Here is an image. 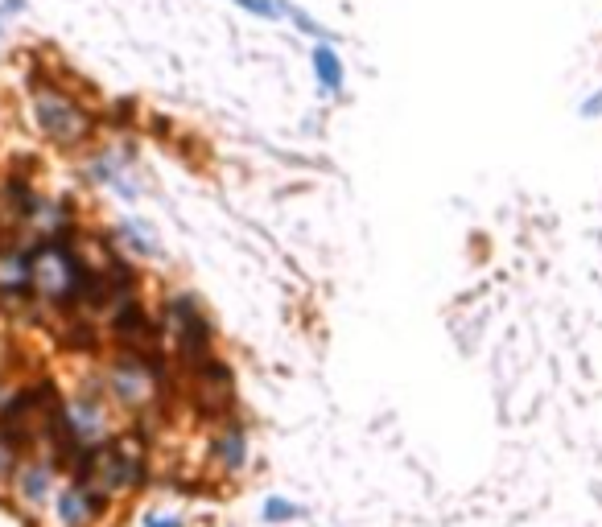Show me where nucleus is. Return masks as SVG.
<instances>
[{
  "label": "nucleus",
  "mask_w": 602,
  "mask_h": 527,
  "mask_svg": "<svg viewBox=\"0 0 602 527\" xmlns=\"http://www.w3.org/2000/svg\"><path fill=\"white\" fill-rule=\"evenodd\" d=\"M83 280H87V268L75 260L71 248H62V243H46V248L29 260V285L50 301L83 297Z\"/></svg>",
  "instance_id": "nucleus-1"
},
{
  "label": "nucleus",
  "mask_w": 602,
  "mask_h": 527,
  "mask_svg": "<svg viewBox=\"0 0 602 527\" xmlns=\"http://www.w3.org/2000/svg\"><path fill=\"white\" fill-rule=\"evenodd\" d=\"M58 420H62V412H58L50 388L25 392V396H17L5 408V416H0V437H5L9 445H29V441H38L42 433H54Z\"/></svg>",
  "instance_id": "nucleus-2"
},
{
  "label": "nucleus",
  "mask_w": 602,
  "mask_h": 527,
  "mask_svg": "<svg viewBox=\"0 0 602 527\" xmlns=\"http://www.w3.org/2000/svg\"><path fill=\"white\" fill-rule=\"evenodd\" d=\"M33 116H38L42 132L50 140H58V145H79V140L91 132V116L75 99H66L62 91H50V87H42L33 95Z\"/></svg>",
  "instance_id": "nucleus-3"
},
{
  "label": "nucleus",
  "mask_w": 602,
  "mask_h": 527,
  "mask_svg": "<svg viewBox=\"0 0 602 527\" xmlns=\"http://www.w3.org/2000/svg\"><path fill=\"white\" fill-rule=\"evenodd\" d=\"M83 478L91 486V495H116L124 486L141 482V453H128V445H108L87 458Z\"/></svg>",
  "instance_id": "nucleus-4"
},
{
  "label": "nucleus",
  "mask_w": 602,
  "mask_h": 527,
  "mask_svg": "<svg viewBox=\"0 0 602 527\" xmlns=\"http://www.w3.org/2000/svg\"><path fill=\"white\" fill-rule=\"evenodd\" d=\"M170 318H174V334H178L182 355L203 363L207 346H211V326H207V318L194 309V301H190V297H178V301H170Z\"/></svg>",
  "instance_id": "nucleus-5"
},
{
  "label": "nucleus",
  "mask_w": 602,
  "mask_h": 527,
  "mask_svg": "<svg viewBox=\"0 0 602 527\" xmlns=\"http://www.w3.org/2000/svg\"><path fill=\"white\" fill-rule=\"evenodd\" d=\"M153 367L145 359H124L116 371H112V392L124 400V404H145L153 400Z\"/></svg>",
  "instance_id": "nucleus-6"
},
{
  "label": "nucleus",
  "mask_w": 602,
  "mask_h": 527,
  "mask_svg": "<svg viewBox=\"0 0 602 527\" xmlns=\"http://www.w3.org/2000/svg\"><path fill=\"white\" fill-rule=\"evenodd\" d=\"M95 511H99V503H95V495L91 490H62L58 495V519H62V527H83V523H91L95 519Z\"/></svg>",
  "instance_id": "nucleus-7"
},
{
  "label": "nucleus",
  "mask_w": 602,
  "mask_h": 527,
  "mask_svg": "<svg viewBox=\"0 0 602 527\" xmlns=\"http://www.w3.org/2000/svg\"><path fill=\"white\" fill-rule=\"evenodd\" d=\"M215 458L223 462V470H244V462H248V437H244L240 425H227V429L219 433Z\"/></svg>",
  "instance_id": "nucleus-8"
},
{
  "label": "nucleus",
  "mask_w": 602,
  "mask_h": 527,
  "mask_svg": "<svg viewBox=\"0 0 602 527\" xmlns=\"http://www.w3.org/2000/svg\"><path fill=\"white\" fill-rule=\"evenodd\" d=\"M116 330H120V338H124L128 346H153V338H157L153 322L145 318L137 305H128V309L120 313V318H116Z\"/></svg>",
  "instance_id": "nucleus-9"
},
{
  "label": "nucleus",
  "mask_w": 602,
  "mask_h": 527,
  "mask_svg": "<svg viewBox=\"0 0 602 527\" xmlns=\"http://www.w3.org/2000/svg\"><path fill=\"white\" fill-rule=\"evenodd\" d=\"M0 289H5V293L29 289V256L0 252Z\"/></svg>",
  "instance_id": "nucleus-10"
},
{
  "label": "nucleus",
  "mask_w": 602,
  "mask_h": 527,
  "mask_svg": "<svg viewBox=\"0 0 602 527\" xmlns=\"http://www.w3.org/2000/svg\"><path fill=\"white\" fill-rule=\"evenodd\" d=\"M314 70H318V79H322L326 91H343V62H339V54H334L330 46H322L314 54Z\"/></svg>",
  "instance_id": "nucleus-11"
},
{
  "label": "nucleus",
  "mask_w": 602,
  "mask_h": 527,
  "mask_svg": "<svg viewBox=\"0 0 602 527\" xmlns=\"http://www.w3.org/2000/svg\"><path fill=\"white\" fill-rule=\"evenodd\" d=\"M21 495H25L29 503H42V499L50 495V470H46V466L21 470Z\"/></svg>",
  "instance_id": "nucleus-12"
},
{
  "label": "nucleus",
  "mask_w": 602,
  "mask_h": 527,
  "mask_svg": "<svg viewBox=\"0 0 602 527\" xmlns=\"http://www.w3.org/2000/svg\"><path fill=\"white\" fill-rule=\"evenodd\" d=\"M231 5H240L244 13H252V17H264V21H277V17H289V9L281 5V0H231Z\"/></svg>",
  "instance_id": "nucleus-13"
},
{
  "label": "nucleus",
  "mask_w": 602,
  "mask_h": 527,
  "mask_svg": "<svg viewBox=\"0 0 602 527\" xmlns=\"http://www.w3.org/2000/svg\"><path fill=\"white\" fill-rule=\"evenodd\" d=\"M124 235L137 243V252H149V256H157V239L149 235V227H141V223H128L124 227Z\"/></svg>",
  "instance_id": "nucleus-14"
},
{
  "label": "nucleus",
  "mask_w": 602,
  "mask_h": 527,
  "mask_svg": "<svg viewBox=\"0 0 602 527\" xmlns=\"http://www.w3.org/2000/svg\"><path fill=\"white\" fill-rule=\"evenodd\" d=\"M264 519H269V523H289V519H297V507L285 503V499H269V503H264Z\"/></svg>",
  "instance_id": "nucleus-15"
},
{
  "label": "nucleus",
  "mask_w": 602,
  "mask_h": 527,
  "mask_svg": "<svg viewBox=\"0 0 602 527\" xmlns=\"http://www.w3.org/2000/svg\"><path fill=\"white\" fill-rule=\"evenodd\" d=\"M13 474V445L0 437V478H9Z\"/></svg>",
  "instance_id": "nucleus-16"
},
{
  "label": "nucleus",
  "mask_w": 602,
  "mask_h": 527,
  "mask_svg": "<svg viewBox=\"0 0 602 527\" xmlns=\"http://www.w3.org/2000/svg\"><path fill=\"white\" fill-rule=\"evenodd\" d=\"M145 523H149V527H182V523H178V519H170V515H149Z\"/></svg>",
  "instance_id": "nucleus-17"
}]
</instances>
